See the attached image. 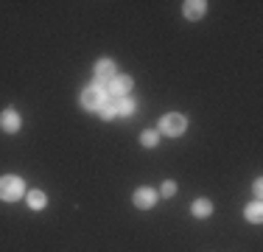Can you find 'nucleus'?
Returning <instances> with one entry per match:
<instances>
[{
    "label": "nucleus",
    "instance_id": "obj_1",
    "mask_svg": "<svg viewBox=\"0 0 263 252\" xmlns=\"http://www.w3.org/2000/svg\"><path fill=\"white\" fill-rule=\"evenodd\" d=\"M23 179L20 176H0V199L3 202H17L23 196Z\"/></svg>",
    "mask_w": 263,
    "mask_h": 252
},
{
    "label": "nucleus",
    "instance_id": "obj_2",
    "mask_svg": "<svg viewBox=\"0 0 263 252\" xmlns=\"http://www.w3.org/2000/svg\"><path fill=\"white\" fill-rule=\"evenodd\" d=\"M104 101H106V90L101 84H90L81 93V106H84V110H101Z\"/></svg>",
    "mask_w": 263,
    "mask_h": 252
},
{
    "label": "nucleus",
    "instance_id": "obj_3",
    "mask_svg": "<svg viewBox=\"0 0 263 252\" xmlns=\"http://www.w3.org/2000/svg\"><path fill=\"white\" fill-rule=\"evenodd\" d=\"M185 115H179V112H171V115H165L162 118V123H160V129H162V135H171V137H177V135H182L185 132Z\"/></svg>",
    "mask_w": 263,
    "mask_h": 252
},
{
    "label": "nucleus",
    "instance_id": "obj_4",
    "mask_svg": "<svg viewBox=\"0 0 263 252\" xmlns=\"http://www.w3.org/2000/svg\"><path fill=\"white\" fill-rule=\"evenodd\" d=\"M129 93H132V79H126V76H115V79L109 81V90H106V96L126 98Z\"/></svg>",
    "mask_w": 263,
    "mask_h": 252
},
{
    "label": "nucleus",
    "instance_id": "obj_5",
    "mask_svg": "<svg viewBox=\"0 0 263 252\" xmlns=\"http://www.w3.org/2000/svg\"><path fill=\"white\" fill-rule=\"evenodd\" d=\"M115 79V62L112 59H101L96 65V84H106V81H112Z\"/></svg>",
    "mask_w": 263,
    "mask_h": 252
},
{
    "label": "nucleus",
    "instance_id": "obj_6",
    "mask_svg": "<svg viewBox=\"0 0 263 252\" xmlns=\"http://www.w3.org/2000/svg\"><path fill=\"white\" fill-rule=\"evenodd\" d=\"M135 207H140V210H148V207H154V202H157V193L152 191V188H140V191H135Z\"/></svg>",
    "mask_w": 263,
    "mask_h": 252
},
{
    "label": "nucleus",
    "instance_id": "obj_7",
    "mask_svg": "<svg viewBox=\"0 0 263 252\" xmlns=\"http://www.w3.org/2000/svg\"><path fill=\"white\" fill-rule=\"evenodd\" d=\"M204 11H208V3H204V0H187L185 3V17L187 20H199Z\"/></svg>",
    "mask_w": 263,
    "mask_h": 252
},
{
    "label": "nucleus",
    "instance_id": "obj_8",
    "mask_svg": "<svg viewBox=\"0 0 263 252\" xmlns=\"http://www.w3.org/2000/svg\"><path fill=\"white\" fill-rule=\"evenodd\" d=\"M0 126H3L6 132H17L20 129V115H17L14 110H6L3 115H0Z\"/></svg>",
    "mask_w": 263,
    "mask_h": 252
},
{
    "label": "nucleus",
    "instance_id": "obj_9",
    "mask_svg": "<svg viewBox=\"0 0 263 252\" xmlns=\"http://www.w3.org/2000/svg\"><path fill=\"white\" fill-rule=\"evenodd\" d=\"M45 205H48V199H45V193H42V191H31L28 193V207H31V210H42Z\"/></svg>",
    "mask_w": 263,
    "mask_h": 252
},
{
    "label": "nucleus",
    "instance_id": "obj_10",
    "mask_svg": "<svg viewBox=\"0 0 263 252\" xmlns=\"http://www.w3.org/2000/svg\"><path fill=\"white\" fill-rule=\"evenodd\" d=\"M210 213H213V205L208 199H196V202H193V216L204 219V216H210Z\"/></svg>",
    "mask_w": 263,
    "mask_h": 252
},
{
    "label": "nucleus",
    "instance_id": "obj_11",
    "mask_svg": "<svg viewBox=\"0 0 263 252\" xmlns=\"http://www.w3.org/2000/svg\"><path fill=\"white\" fill-rule=\"evenodd\" d=\"M247 219H249L252 224H260V222H263V210H260V205H258V202L247 207Z\"/></svg>",
    "mask_w": 263,
    "mask_h": 252
},
{
    "label": "nucleus",
    "instance_id": "obj_12",
    "mask_svg": "<svg viewBox=\"0 0 263 252\" xmlns=\"http://www.w3.org/2000/svg\"><path fill=\"white\" fill-rule=\"evenodd\" d=\"M140 140H143V146H146V149H154V146L160 143V135H157V132H152V129H148V132H143V137H140Z\"/></svg>",
    "mask_w": 263,
    "mask_h": 252
},
{
    "label": "nucleus",
    "instance_id": "obj_13",
    "mask_svg": "<svg viewBox=\"0 0 263 252\" xmlns=\"http://www.w3.org/2000/svg\"><path fill=\"white\" fill-rule=\"evenodd\" d=\"M98 112H101V118H104V121H112V118H115V106H112L109 101H104V106H101Z\"/></svg>",
    "mask_w": 263,
    "mask_h": 252
},
{
    "label": "nucleus",
    "instance_id": "obj_14",
    "mask_svg": "<svg viewBox=\"0 0 263 252\" xmlns=\"http://www.w3.org/2000/svg\"><path fill=\"white\" fill-rule=\"evenodd\" d=\"M177 193V185L174 182H162V196H174Z\"/></svg>",
    "mask_w": 263,
    "mask_h": 252
},
{
    "label": "nucleus",
    "instance_id": "obj_15",
    "mask_svg": "<svg viewBox=\"0 0 263 252\" xmlns=\"http://www.w3.org/2000/svg\"><path fill=\"white\" fill-rule=\"evenodd\" d=\"M252 191H255V196L260 199V193H263V182H260V179H258V182H255V185H252Z\"/></svg>",
    "mask_w": 263,
    "mask_h": 252
}]
</instances>
